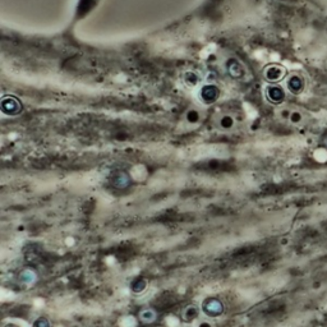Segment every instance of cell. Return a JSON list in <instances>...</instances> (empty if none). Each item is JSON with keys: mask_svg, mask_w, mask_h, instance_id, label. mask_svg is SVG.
<instances>
[{"mask_svg": "<svg viewBox=\"0 0 327 327\" xmlns=\"http://www.w3.org/2000/svg\"><path fill=\"white\" fill-rule=\"evenodd\" d=\"M201 311L203 315L210 317V319H216L224 315L225 312V307H224L223 302L216 297H208L203 299L202 304H201Z\"/></svg>", "mask_w": 327, "mask_h": 327, "instance_id": "6da1fadb", "label": "cell"}, {"mask_svg": "<svg viewBox=\"0 0 327 327\" xmlns=\"http://www.w3.org/2000/svg\"><path fill=\"white\" fill-rule=\"evenodd\" d=\"M288 88L294 95H299V93L303 92L304 88H306V80H304L303 76L298 75V73L290 76L288 80Z\"/></svg>", "mask_w": 327, "mask_h": 327, "instance_id": "7a4b0ae2", "label": "cell"}, {"mask_svg": "<svg viewBox=\"0 0 327 327\" xmlns=\"http://www.w3.org/2000/svg\"><path fill=\"white\" fill-rule=\"evenodd\" d=\"M286 76V69L279 64H272L265 69V77L270 82H279Z\"/></svg>", "mask_w": 327, "mask_h": 327, "instance_id": "3957f363", "label": "cell"}, {"mask_svg": "<svg viewBox=\"0 0 327 327\" xmlns=\"http://www.w3.org/2000/svg\"><path fill=\"white\" fill-rule=\"evenodd\" d=\"M267 98L272 104L279 105L285 100V92L284 89L279 86H272L267 88Z\"/></svg>", "mask_w": 327, "mask_h": 327, "instance_id": "277c9868", "label": "cell"}, {"mask_svg": "<svg viewBox=\"0 0 327 327\" xmlns=\"http://www.w3.org/2000/svg\"><path fill=\"white\" fill-rule=\"evenodd\" d=\"M199 316V308L196 306V304H189L181 312V320L185 324H192L194 320L198 319Z\"/></svg>", "mask_w": 327, "mask_h": 327, "instance_id": "5b68a950", "label": "cell"}, {"mask_svg": "<svg viewBox=\"0 0 327 327\" xmlns=\"http://www.w3.org/2000/svg\"><path fill=\"white\" fill-rule=\"evenodd\" d=\"M138 319H140V321L142 322L143 325H150L156 321L158 313H156L155 310H152V308H145V310H142L140 312Z\"/></svg>", "mask_w": 327, "mask_h": 327, "instance_id": "8992f818", "label": "cell"}, {"mask_svg": "<svg viewBox=\"0 0 327 327\" xmlns=\"http://www.w3.org/2000/svg\"><path fill=\"white\" fill-rule=\"evenodd\" d=\"M147 280L143 279V277H137L134 279L131 284V290L134 294H142L143 292H146L147 289Z\"/></svg>", "mask_w": 327, "mask_h": 327, "instance_id": "52a82bcc", "label": "cell"}, {"mask_svg": "<svg viewBox=\"0 0 327 327\" xmlns=\"http://www.w3.org/2000/svg\"><path fill=\"white\" fill-rule=\"evenodd\" d=\"M19 281L22 284H26V285H30L36 281V274L30 268H26L19 274Z\"/></svg>", "mask_w": 327, "mask_h": 327, "instance_id": "ba28073f", "label": "cell"}, {"mask_svg": "<svg viewBox=\"0 0 327 327\" xmlns=\"http://www.w3.org/2000/svg\"><path fill=\"white\" fill-rule=\"evenodd\" d=\"M113 184L116 188H125L129 184V178L125 172H118L113 179Z\"/></svg>", "mask_w": 327, "mask_h": 327, "instance_id": "9c48e42d", "label": "cell"}, {"mask_svg": "<svg viewBox=\"0 0 327 327\" xmlns=\"http://www.w3.org/2000/svg\"><path fill=\"white\" fill-rule=\"evenodd\" d=\"M32 327H50V322H49L48 319H45V317H40V319H37L33 322Z\"/></svg>", "mask_w": 327, "mask_h": 327, "instance_id": "30bf717a", "label": "cell"}, {"mask_svg": "<svg viewBox=\"0 0 327 327\" xmlns=\"http://www.w3.org/2000/svg\"><path fill=\"white\" fill-rule=\"evenodd\" d=\"M321 145L325 147V149H327V133L321 138Z\"/></svg>", "mask_w": 327, "mask_h": 327, "instance_id": "8fae6325", "label": "cell"}, {"mask_svg": "<svg viewBox=\"0 0 327 327\" xmlns=\"http://www.w3.org/2000/svg\"><path fill=\"white\" fill-rule=\"evenodd\" d=\"M3 327H22V326H21V325L14 324V322H8V324H5V325H4Z\"/></svg>", "mask_w": 327, "mask_h": 327, "instance_id": "7c38bea8", "label": "cell"}, {"mask_svg": "<svg viewBox=\"0 0 327 327\" xmlns=\"http://www.w3.org/2000/svg\"><path fill=\"white\" fill-rule=\"evenodd\" d=\"M198 327H212V325L207 321H203L198 325Z\"/></svg>", "mask_w": 327, "mask_h": 327, "instance_id": "4fadbf2b", "label": "cell"}]
</instances>
